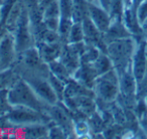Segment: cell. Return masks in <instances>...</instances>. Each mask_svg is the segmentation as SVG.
I'll return each instance as SVG.
<instances>
[{
    "label": "cell",
    "mask_w": 147,
    "mask_h": 139,
    "mask_svg": "<svg viewBox=\"0 0 147 139\" xmlns=\"http://www.w3.org/2000/svg\"><path fill=\"white\" fill-rule=\"evenodd\" d=\"M136 47L137 40L133 36L116 39L107 45L106 53L110 57L118 75L131 67V61Z\"/></svg>",
    "instance_id": "obj_1"
},
{
    "label": "cell",
    "mask_w": 147,
    "mask_h": 139,
    "mask_svg": "<svg viewBox=\"0 0 147 139\" xmlns=\"http://www.w3.org/2000/svg\"><path fill=\"white\" fill-rule=\"evenodd\" d=\"M7 100L11 106H24L40 112H45L47 107L20 77L7 89Z\"/></svg>",
    "instance_id": "obj_2"
},
{
    "label": "cell",
    "mask_w": 147,
    "mask_h": 139,
    "mask_svg": "<svg viewBox=\"0 0 147 139\" xmlns=\"http://www.w3.org/2000/svg\"><path fill=\"white\" fill-rule=\"evenodd\" d=\"M93 90L96 98L99 100L108 103L116 101L120 94V85L119 75L115 69L98 76L95 81Z\"/></svg>",
    "instance_id": "obj_3"
},
{
    "label": "cell",
    "mask_w": 147,
    "mask_h": 139,
    "mask_svg": "<svg viewBox=\"0 0 147 139\" xmlns=\"http://www.w3.org/2000/svg\"><path fill=\"white\" fill-rule=\"evenodd\" d=\"M13 126H26L31 124H49L51 119L45 112L34 110L24 106H11L5 115Z\"/></svg>",
    "instance_id": "obj_4"
},
{
    "label": "cell",
    "mask_w": 147,
    "mask_h": 139,
    "mask_svg": "<svg viewBox=\"0 0 147 139\" xmlns=\"http://www.w3.org/2000/svg\"><path fill=\"white\" fill-rule=\"evenodd\" d=\"M49 72H38V73H29L21 76L24 81L28 83L36 96L45 103V105H53L59 102L57 94L53 90L51 84L49 82Z\"/></svg>",
    "instance_id": "obj_5"
},
{
    "label": "cell",
    "mask_w": 147,
    "mask_h": 139,
    "mask_svg": "<svg viewBox=\"0 0 147 139\" xmlns=\"http://www.w3.org/2000/svg\"><path fill=\"white\" fill-rule=\"evenodd\" d=\"M12 34L14 36L15 45H16V49L18 53L24 51L25 49L35 45L34 36H33L30 20H29L28 10H27L25 5Z\"/></svg>",
    "instance_id": "obj_6"
},
{
    "label": "cell",
    "mask_w": 147,
    "mask_h": 139,
    "mask_svg": "<svg viewBox=\"0 0 147 139\" xmlns=\"http://www.w3.org/2000/svg\"><path fill=\"white\" fill-rule=\"evenodd\" d=\"M45 113L55 124L65 130L69 138H75L74 134V119L69 111L61 101H59L57 104L47 105Z\"/></svg>",
    "instance_id": "obj_7"
},
{
    "label": "cell",
    "mask_w": 147,
    "mask_h": 139,
    "mask_svg": "<svg viewBox=\"0 0 147 139\" xmlns=\"http://www.w3.org/2000/svg\"><path fill=\"white\" fill-rule=\"evenodd\" d=\"M18 55L15 45L14 36L11 32L6 31L0 39V71L13 67Z\"/></svg>",
    "instance_id": "obj_8"
},
{
    "label": "cell",
    "mask_w": 147,
    "mask_h": 139,
    "mask_svg": "<svg viewBox=\"0 0 147 139\" xmlns=\"http://www.w3.org/2000/svg\"><path fill=\"white\" fill-rule=\"evenodd\" d=\"M147 69V38L137 40V47L131 61V70L138 82L143 78Z\"/></svg>",
    "instance_id": "obj_9"
},
{
    "label": "cell",
    "mask_w": 147,
    "mask_h": 139,
    "mask_svg": "<svg viewBox=\"0 0 147 139\" xmlns=\"http://www.w3.org/2000/svg\"><path fill=\"white\" fill-rule=\"evenodd\" d=\"M87 16L96 25L97 28L103 33L109 28L111 22H112V17L110 15V12L103 8L98 2H88Z\"/></svg>",
    "instance_id": "obj_10"
},
{
    "label": "cell",
    "mask_w": 147,
    "mask_h": 139,
    "mask_svg": "<svg viewBox=\"0 0 147 139\" xmlns=\"http://www.w3.org/2000/svg\"><path fill=\"white\" fill-rule=\"evenodd\" d=\"M82 23H83V28H84V34H85L84 40L87 43H89V45H96L100 51L106 53L107 45L104 40L103 32H101L97 28L96 25L91 21V19L88 16H86L83 19Z\"/></svg>",
    "instance_id": "obj_11"
},
{
    "label": "cell",
    "mask_w": 147,
    "mask_h": 139,
    "mask_svg": "<svg viewBox=\"0 0 147 139\" xmlns=\"http://www.w3.org/2000/svg\"><path fill=\"white\" fill-rule=\"evenodd\" d=\"M98 78L96 70L93 63H81V65L73 75V79L87 88L93 89L96 79Z\"/></svg>",
    "instance_id": "obj_12"
},
{
    "label": "cell",
    "mask_w": 147,
    "mask_h": 139,
    "mask_svg": "<svg viewBox=\"0 0 147 139\" xmlns=\"http://www.w3.org/2000/svg\"><path fill=\"white\" fill-rule=\"evenodd\" d=\"M35 47L38 49L40 57L45 63L55 61L59 57L63 43L61 40L55 43H37Z\"/></svg>",
    "instance_id": "obj_13"
},
{
    "label": "cell",
    "mask_w": 147,
    "mask_h": 139,
    "mask_svg": "<svg viewBox=\"0 0 147 139\" xmlns=\"http://www.w3.org/2000/svg\"><path fill=\"white\" fill-rule=\"evenodd\" d=\"M103 35H104V40L106 43V45H108L109 43H111L113 40H116V39L132 36L130 31L125 26L122 19H114V20H112L109 28L103 33Z\"/></svg>",
    "instance_id": "obj_14"
},
{
    "label": "cell",
    "mask_w": 147,
    "mask_h": 139,
    "mask_svg": "<svg viewBox=\"0 0 147 139\" xmlns=\"http://www.w3.org/2000/svg\"><path fill=\"white\" fill-rule=\"evenodd\" d=\"M23 8H24V3L22 2V0H17V2L15 3L13 8L11 9L10 12L7 15L5 21L3 22L7 31H9L11 33L13 32V30L16 27V24L18 22L19 18H20V15L22 13Z\"/></svg>",
    "instance_id": "obj_15"
},
{
    "label": "cell",
    "mask_w": 147,
    "mask_h": 139,
    "mask_svg": "<svg viewBox=\"0 0 147 139\" xmlns=\"http://www.w3.org/2000/svg\"><path fill=\"white\" fill-rule=\"evenodd\" d=\"M47 65H49V72L53 75H55L57 78L63 80V82H65V83L69 82V81L73 78L71 73L69 72V70L65 67V65H63L59 59L49 63Z\"/></svg>",
    "instance_id": "obj_16"
},
{
    "label": "cell",
    "mask_w": 147,
    "mask_h": 139,
    "mask_svg": "<svg viewBox=\"0 0 147 139\" xmlns=\"http://www.w3.org/2000/svg\"><path fill=\"white\" fill-rule=\"evenodd\" d=\"M93 65H94V67H95V70H96L98 76L105 74V73L109 72V71H111L112 69H114L113 63H112V61H111L110 57H109L106 53H104V51H101L100 55H99L98 57L96 59V61L93 63Z\"/></svg>",
    "instance_id": "obj_17"
},
{
    "label": "cell",
    "mask_w": 147,
    "mask_h": 139,
    "mask_svg": "<svg viewBox=\"0 0 147 139\" xmlns=\"http://www.w3.org/2000/svg\"><path fill=\"white\" fill-rule=\"evenodd\" d=\"M75 138H92L88 119H79L74 121Z\"/></svg>",
    "instance_id": "obj_18"
},
{
    "label": "cell",
    "mask_w": 147,
    "mask_h": 139,
    "mask_svg": "<svg viewBox=\"0 0 147 139\" xmlns=\"http://www.w3.org/2000/svg\"><path fill=\"white\" fill-rule=\"evenodd\" d=\"M85 39L84 28H83L82 21H74L73 25L71 27L69 34L67 43H76L83 41Z\"/></svg>",
    "instance_id": "obj_19"
},
{
    "label": "cell",
    "mask_w": 147,
    "mask_h": 139,
    "mask_svg": "<svg viewBox=\"0 0 147 139\" xmlns=\"http://www.w3.org/2000/svg\"><path fill=\"white\" fill-rule=\"evenodd\" d=\"M47 79H49V84H51L53 90L55 91V93L57 94L59 100L63 101V96H65V84H67V83L63 82L61 79L57 78V77L51 74V72H49V77H47Z\"/></svg>",
    "instance_id": "obj_20"
},
{
    "label": "cell",
    "mask_w": 147,
    "mask_h": 139,
    "mask_svg": "<svg viewBox=\"0 0 147 139\" xmlns=\"http://www.w3.org/2000/svg\"><path fill=\"white\" fill-rule=\"evenodd\" d=\"M73 23H74V20L71 18H63V17H61L57 33H59V35L61 41L63 45L67 43L69 30H71V25H73Z\"/></svg>",
    "instance_id": "obj_21"
},
{
    "label": "cell",
    "mask_w": 147,
    "mask_h": 139,
    "mask_svg": "<svg viewBox=\"0 0 147 139\" xmlns=\"http://www.w3.org/2000/svg\"><path fill=\"white\" fill-rule=\"evenodd\" d=\"M101 51H100L96 45L87 43L86 49H85V51L83 53L82 57H81V63H93L95 61H96V59L98 57V55H100Z\"/></svg>",
    "instance_id": "obj_22"
},
{
    "label": "cell",
    "mask_w": 147,
    "mask_h": 139,
    "mask_svg": "<svg viewBox=\"0 0 147 139\" xmlns=\"http://www.w3.org/2000/svg\"><path fill=\"white\" fill-rule=\"evenodd\" d=\"M43 19L45 18H55V17H61V8H59V0H53L49 3L47 7L42 10Z\"/></svg>",
    "instance_id": "obj_23"
},
{
    "label": "cell",
    "mask_w": 147,
    "mask_h": 139,
    "mask_svg": "<svg viewBox=\"0 0 147 139\" xmlns=\"http://www.w3.org/2000/svg\"><path fill=\"white\" fill-rule=\"evenodd\" d=\"M59 8H61V17L73 19V9H74L73 0H59Z\"/></svg>",
    "instance_id": "obj_24"
},
{
    "label": "cell",
    "mask_w": 147,
    "mask_h": 139,
    "mask_svg": "<svg viewBox=\"0 0 147 139\" xmlns=\"http://www.w3.org/2000/svg\"><path fill=\"white\" fill-rule=\"evenodd\" d=\"M47 138H69L67 134L61 127L55 124L53 121L49 123V136Z\"/></svg>",
    "instance_id": "obj_25"
},
{
    "label": "cell",
    "mask_w": 147,
    "mask_h": 139,
    "mask_svg": "<svg viewBox=\"0 0 147 139\" xmlns=\"http://www.w3.org/2000/svg\"><path fill=\"white\" fill-rule=\"evenodd\" d=\"M10 108L11 105L7 100V89L0 90V117L6 115Z\"/></svg>",
    "instance_id": "obj_26"
},
{
    "label": "cell",
    "mask_w": 147,
    "mask_h": 139,
    "mask_svg": "<svg viewBox=\"0 0 147 139\" xmlns=\"http://www.w3.org/2000/svg\"><path fill=\"white\" fill-rule=\"evenodd\" d=\"M137 17L138 20L140 22V24H142L147 18V0H144L142 3L138 6L137 8Z\"/></svg>",
    "instance_id": "obj_27"
},
{
    "label": "cell",
    "mask_w": 147,
    "mask_h": 139,
    "mask_svg": "<svg viewBox=\"0 0 147 139\" xmlns=\"http://www.w3.org/2000/svg\"><path fill=\"white\" fill-rule=\"evenodd\" d=\"M139 125H140L141 129L144 131L147 136V113H145V114L139 119Z\"/></svg>",
    "instance_id": "obj_28"
},
{
    "label": "cell",
    "mask_w": 147,
    "mask_h": 139,
    "mask_svg": "<svg viewBox=\"0 0 147 139\" xmlns=\"http://www.w3.org/2000/svg\"><path fill=\"white\" fill-rule=\"evenodd\" d=\"M143 1H144V0H127L126 4H130L131 6H132L134 9H136V11H137L138 6L143 2ZM126 4H125V5H126Z\"/></svg>",
    "instance_id": "obj_29"
},
{
    "label": "cell",
    "mask_w": 147,
    "mask_h": 139,
    "mask_svg": "<svg viewBox=\"0 0 147 139\" xmlns=\"http://www.w3.org/2000/svg\"><path fill=\"white\" fill-rule=\"evenodd\" d=\"M111 2H112V0H98L99 4H100L103 8H105L106 10H108V11H109V9H110Z\"/></svg>",
    "instance_id": "obj_30"
},
{
    "label": "cell",
    "mask_w": 147,
    "mask_h": 139,
    "mask_svg": "<svg viewBox=\"0 0 147 139\" xmlns=\"http://www.w3.org/2000/svg\"><path fill=\"white\" fill-rule=\"evenodd\" d=\"M141 27H142L143 35H144L145 38H147V18H146V20L141 24Z\"/></svg>",
    "instance_id": "obj_31"
},
{
    "label": "cell",
    "mask_w": 147,
    "mask_h": 139,
    "mask_svg": "<svg viewBox=\"0 0 147 139\" xmlns=\"http://www.w3.org/2000/svg\"><path fill=\"white\" fill-rule=\"evenodd\" d=\"M6 31H7V30H6V28H5L4 24L0 22V39L2 38V36L4 35V33L6 32Z\"/></svg>",
    "instance_id": "obj_32"
},
{
    "label": "cell",
    "mask_w": 147,
    "mask_h": 139,
    "mask_svg": "<svg viewBox=\"0 0 147 139\" xmlns=\"http://www.w3.org/2000/svg\"><path fill=\"white\" fill-rule=\"evenodd\" d=\"M143 100H144V103H145V105H146V107H147V95L144 97V98H143Z\"/></svg>",
    "instance_id": "obj_33"
},
{
    "label": "cell",
    "mask_w": 147,
    "mask_h": 139,
    "mask_svg": "<svg viewBox=\"0 0 147 139\" xmlns=\"http://www.w3.org/2000/svg\"><path fill=\"white\" fill-rule=\"evenodd\" d=\"M88 2H98V0H87Z\"/></svg>",
    "instance_id": "obj_34"
},
{
    "label": "cell",
    "mask_w": 147,
    "mask_h": 139,
    "mask_svg": "<svg viewBox=\"0 0 147 139\" xmlns=\"http://www.w3.org/2000/svg\"><path fill=\"white\" fill-rule=\"evenodd\" d=\"M41 1H42V0H37V2H38V4H39V3L41 2Z\"/></svg>",
    "instance_id": "obj_35"
},
{
    "label": "cell",
    "mask_w": 147,
    "mask_h": 139,
    "mask_svg": "<svg viewBox=\"0 0 147 139\" xmlns=\"http://www.w3.org/2000/svg\"><path fill=\"white\" fill-rule=\"evenodd\" d=\"M0 22H1V11H0Z\"/></svg>",
    "instance_id": "obj_36"
}]
</instances>
